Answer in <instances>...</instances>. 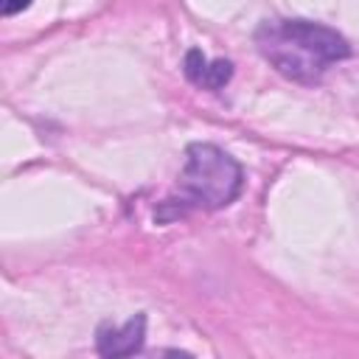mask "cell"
I'll return each mask as SVG.
<instances>
[{"label": "cell", "instance_id": "1", "mask_svg": "<svg viewBox=\"0 0 359 359\" xmlns=\"http://www.w3.org/2000/svg\"><path fill=\"white\" fill-rule=\"evenodd\" d=\"M255 48L283 79L297 84H317L351 56V45L339 31L303 17L264 20L255 28Z\"/></svg>", "mask_w": 359, "mask_h": 359}, {"label": "cell", "instance_id": "4", "mask_svg": "<svg viewBox=\"0 0 359 359\" xmlns=\"http://www.w3.org/2000/svg\"><path fill=\"white\" fill-rule=\"evenodd\" d=\"M182 70L188 76L191 84L202 87V90H222L230 76H233V65L227 59H208L202 50H188L185 53V62H182Z\"/></svg>", "mask_w": 359, "mask_h": 359}, {"label": "cell", "instance_id": "2", "mask_svg": "<svg viewBox=\"0 0 359 359\" xmlns=\"http://www.w3.org/2000/svg\"><path fill=\"white\" fill-rule=\"evenodd\" d=\"M244 185L241 165L213 143H191L185 149V165L180 171L177 196H168L160 208V222L185 216L188 210L227 208Z\"/></svg>", "mask_w": 359, "mask_h": 359}, {"label": "cell", "instance_id": "3", "mask_svg": "<svg viewBox=\"0 0 359 359\" xmlns=\"http://www.w3.org/2000/svg\"><path fill=\"white\" fill-rule=\"evenodd\" d=\"M146 339V314H135L123 325L104 323L95 334V348L101 356H132L143 348Z\"/></svg>", "mask_w": 359, "mask_h": 359}, {"label": "cell", "instance_id": "5", "mask_svg": "<svg viewBox=\"0 0 359 359\" xmlns=\"http://www.w3.org/2000/svg\"><path fill=\"white\" fill-rule=\"evenodd\" d=\"M31 3H34V0H3V3H0V6H3V17L20 14V11H25Z\"/></svg>", "mask_w": 359, "mask_h": 359}]
</instances>
